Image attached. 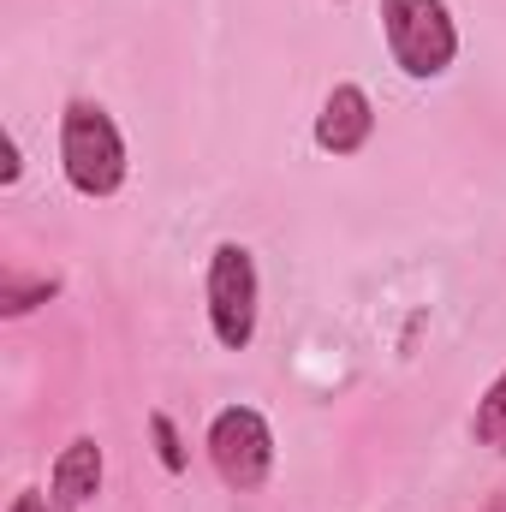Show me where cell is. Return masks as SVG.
<instances>
[{
	"instance_id": "cell-1",
	"label": "cell",
	"mask_w": 506,
	"mask_h": 512,
	"mask_svg": "<svg viewBox=\"0 0 506 512\" xmlns=\"http://www.w3.org/2000/svg\"><path fill=\"white\" fill-rule=\"evenodd\" d=\"M60 173L78 197H114L126 185V137L102 102H66L60 114Z\"/></svg>"
},
{
	"instance_id": "cell-2",
	"label": "cell",
	"mask_w": 506,
	"mask_h": 512,
	"mask_svg": "<svg viewBox=\"0 0 506 512\" xmlns=\"http://www.w3.org/2000/svg\"><path fill=\"white\" fill-rule=\"evenodd\" d=\"M381 42L393 66L417 84L441 78L459 60V24L447 0H381Z\"/></svg>"
},
{
	"instance_id": "cell-3",
	"label": "cell",
	"mask_w": 506,
	"mask_h": 512,
	"mask_svg": "<svg viewBox=\"0 0 506 512\" xmlns=\"http://www.w3.org/2000/svg\"><path fill=\"white\" fill-rule=\"evenodd\" d=\"M203 298H209V328L227 352H245L256 340V316H262V280H256V256L227 239L209 251V274H203Z\"/></svg>"
},
{
	"instance_id": "cell-4",
	"label": "cell",
	"mask_w": 506,
	"mask_h": 512,
	"mask_svg": "<svg viewBox=\"0 0 506 512\" xmlns=\"http://www.w3.org/2000/svg\"><path fill=\"white\" fill-rule=\"evenodd\" d=\"M209 465L233 495H251L274 471V429L256 405H227L209 423Z\"/></svg>"
},
{
	"instance_id": "cell-5",
	"label": "cell",
	"mask_w": 506,
	"mask_h": 512,
	"mask_svg": "<svg viewBox=\"0 0 506 512\" xmlns=\"http://www.w3.org/2000/svg\"><path fill=\"white\" fill-rule=\"evenodd\" d=\"M376 137V108L364 96V84H334L322 114H316V149L322 155H358Z\"/></svg>"
},
{
	"instance_id": "cell-6",
	"label": "cell",
	"mask_w": 506,
	"mask_h": 512,
	"mask_svg": "<svg viewBox=\"0 0 506 512\" xmlns=\"http://www.w3.org/2000/svg\"><path fill=\"white\" fill-rule=\"evenodd\" d=\"M102 447H96V435H72L66 447H60V459H54V471H48V495H54V507L60 512H78L90 507L96 495H102Z\"/></svg>"
},
{
	"instance_id": "cell-7",
	"label": "cell",
	"mask_w": 506,
	"mask_h": 512,
	"mask_svg": "<svg viewBox=\"0 0 506 512\" xmlns=\"http://www.w3.org/2000/svg\"><path fill=\"white\" fill-rule=\"evenodd\" d=\"M471 435H477L483 447L506 453V370L483 387V399H477V411H471Z\"/></svg>"
},
{
	"instance_id": "cell-8",
	"label": "cell",
	"mask_w": 506,
	"mask_h": 512,
	"mask_svg": "<svg viewBox=\"0 0 506 512\" xmlns=\"http://www.w3.org/2000/svg\"><path fill=\"white\" fill-rule=\"evenodd\" d=\"M60 292V280H18V274H6L0 280V316H24V310H36V304H48Z\"/></svg>"
},
{
	"instance_id": "cell-9",
	"label": "cell",
	"mask_w": 506,
	"mask_h": 512,
	"mask_svg": "<svg viewBox=\"0 0 506 512\" xmlns=\"http://www.w3.org/2000/svg\"><path fill=\"white\" fill-rule=\"evenodd\" d=\"M149 435H155V453H161V465L179 477L191 459H185V441H179V429H173V417L167 411H149Z\"/></svg>"
},
{
	"instance_id": "cell-10",
	"label": "cell",
	"mask_w": 506,
	"mask_h": 512,
	"mask_svg": "<svg viewBox=\"0 0 506 512\" xmlns=\"http://www.w3.org/2000/svg\"><path fill=\"white\" fill-rule=\"evenodd\" d=\"M6 512H60L54 507V495H36V489H18V495H12V507Z\"/></svg>"
},
{
	"instance_id": "cell-11",
	"label": "cell",
	"mask_w": 506,
	"mask_h": 512,
	"mask_svg": "<svg viewBox=\"0 0 506 512\" xmlns=\"http://www.w3.org/2000/svg\"><path fill=\"white\" fill-rule=\"evenodd\" d=\"M18 173H24V149H18V137H6V185H18Z\"/></svg>"
},
{
	"instance_id": "cell-12",
	"label": "cell",
	"mask_w": 506,
	"mask_h": 512,
	"mask_svg": "<svg viewBox=\"0 0 506 512\" xmlns=\"http://www.w3.org/2000/svg\"><path fill=\"white\" fill-rule=\"evenodd\" d=\"M489 512H506V501H495V507H489Z\"/></svg>"
}]
</instances>
